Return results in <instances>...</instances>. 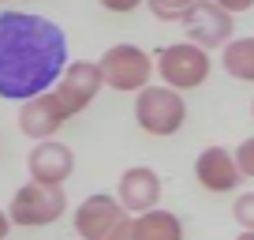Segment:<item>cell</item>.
<instances>
[{
	"instance_id": "cell-22",
	"label": "cell",
	"mask_w": 254,
	"mask_h": 240,
	"mask_svg": "<svg viewBox=\"0 0 254 240\" xmlns=\"http://www.w3.org/2000/svg\"><path fill=\"white\" fill-rule=\"evenodd\" d=\"M236 240H254V233H239V237Z\"/></svg>"
},
{
	"instance_id": "cell-2",
	"label": "cell",
	"mask_w": 254,
	"mask_h": 240,
	"mask_svg": "<svg viewBox=\"0 0 254 240\" xmlns=\"http://www.w3.org/2000/svg\"><path fill=\"white\" fill-rule=\"evenodd\" d=\"M153 72L165 79L168 90H194V87H202V83L209 79L213 60H209L206 49L190 45V41H176V45L157 49Z\"/></svg>"
},
{
	"instance_id": "cell-23",
	"label": "cell",
	"mask_w": 254,
	"mask_h": 240,
	"mask_svg": "<svg viewBox=\"0 0 254 240\" xmlns=\"http://www.w3.org/2000/svg\"><path fill=\"white\" fill-rule=\"evenodd\" d=\"M251 117H254V98H251Z\"/></svg>"
},
{
	"instance_id": "cell-1",
	"label": "cell",
	"mask_w": 254,
	"mask_h": 240,
	"mask_svg": "<svg viewBox=\"0 0 254 240\" xmlns=\"http://www.w3.org/2000/svg\"><path fill=\"white\" fill-rule=\"evenodd\" d=\"M67 68V38L45 15L0 11V98L30 102L56 87Z\"/></svg>"
},
{
	"instance_id": "cell-20",
	"label": "cell",
	"mask_w": 254,
	"mask_h": 240,
	"mask_svg": "<svg viewBox=\"0 0 254 240\" xmlns=\"http://www.w3.org/2000/svg\"><path fill=\"white\" fill-rule=\"evenodd\" d=\"M221 11H228V15H239V11H251L254 0H213Z\"/></svg>"
},
{
	"instance_id": "cell-11",
	"label": "cell",
	"mask_w": 254,
	"mask_h": 240,
	"mask_svg": "<svg viewBox=\"0 0 254 240\" xmlns=\"http://www.w3.org/2000/svg\"><path fill=\"white\" fill-rule=\"evenodd\" d=\"M64 124H67V113L60 109V102L53 98V90L23 102V109H19V131H23L26 139H34V143L56 139V131H60Z\"/></svg>"
},
{
	"instance_id": "cell-5",
	"label": "cell",
	"mask_w": 254,
	"mask_h": 240,
	"mask_svg": "<svg viewBox=\"0 0 254 240\" xmlns=\"http://www.w3.org/2000/svg\"><path fill=\"white\" fill-rule=\"evenodd\" d=\"M135 120L146 135H176L187 120V102H183L180 90L168 87H146L135 94Z\"/></svg>"
},
{
	"instance_id": "cell-7",
	"label": "cell",
	"mask_w": 254,
	"mask_h": 240,
	"mask_svg": "<svg viewBox=\"0 0 254 240\" xmlns=\"http://www.w3.org/2000/svg\"><path fill=\"white\" fill-rule=\"evenodd\" d=\"M180 23H183V30H187L190 45L206 49V53H209V49H224L232 41V15L221 11L213 0H198Z\"/></svg>"
},
{
	"instance_id": "cell-8",
	"label": "cell",
	"mask_w": 254,
	"mask_h": 240,
	"mask_svg": "<svg viewBox=\"0 0 254 240\" xmlns=\"http://www.w3.org/2000/svg\"><path fill=\"white\" fill-rule=\"evenodd\" d=\"M124 218H127V210L120 207L116 195L97 192V195H86V199L75 207V233H79L82 240H105Z\"/></svg>"
},
{
	"instance_id": "cell-13",
	"label": "cell",
	"mask_w": 254,
	"mask_h": 240,
	"mask_svg": "<svg viewBox=\"0 0 254 240\" xmlns=\"http://www.w3.org/2000/svg\"><path fill=\"white\" fill-rule=\"evenodd\" d=\"M135 218V240H183V222L172 210H146Z\"/></svg>"
},
{
	"instance_id": "cell-16",
	"label": "cell",
	"mask_w": 254,
	"mask_h": 240,
	"mask_svg": "<svg viewBox=\"0 0 254 240\" xmlns=\"http://www.w3.org/2000/svg\"><path fill=\"white\" fill-rule=\"evenodd\" d=\"M232 218L243 233H254V192L236 195V207H232Z\"/></svg>"
},
{
	"instance_id": "cell-21",
	"label": "cell",
	"mask_w": 254,
	"mask_h": 240,
	"mask_svg": "<svg viewBox=\"0 0 254 240\" xmlns=\"http://www.w3.org/2000/svg\"><path fill=\"white\" fill-rule=\"evenodd\" d=\"M11 233V222H8V210H0V240H8Z\"/></svg>"
},
{
	"instance_id": "cell-15",
	"label": "cell",
	"mask_w": 254,
	"mask_h": 240,
	"mask_svg": "<svg viewBox=\"0 0 254 240\" xmlns=\"http://www.w3.org/2000/svg\"><path fill=\"white\" fill-rule=\"evenodd\" d=\"M194 4H198V0H146V8H150L157 19H165V23L183 19L190 8H194Z\"/></svg>"
},
{
	"instance_id": "cell-18",
	"label": "cell",
	"mask_w": 254,
	"mask_h": 240,
	"mask_svg": "<svg viewBox=\"0 0 254 240\" xmlns=\"http://www.w3.org/2000/svg\"><path fill=\"white\" fill-rule=\"evenodd\" d=\"M105 240H135V218L127 214V218H124V222H120V225H116V229H112Z\"/></svg>"
},
{
	"instance_id": "cell-4",
	"label": "cell",
	"mask_w": 254,
	"mask_h": 240,
	"mask_svg": "<svg viewBox=\"0 0 254 240\" xmlns=\"http://www.w3.org/2000/svg\"><path fill=\"white\" fill-rule=\"evenodd\" d=\"M97 68H101L105 87L120 90V94H138V90L150 87L153 56L146 53V49H138V45L120 41V45H112V49H105V53H101Z\"/></svg>"
},
{
	"instance_id": "cell-19",
	"label": "cell",
	"mask_w": 254,
	"mask_h": 240,
	"mask_svg": "<svg viewBox=\"0 0 254 240\" xmlns=\"http://www.w3.org/2000/svg\"><path fill=\"white\" fill-rule=\"evenodd\" d=\"M105 11H116V15H127V11H135L142 0H97Z\"/></svg>"
},
{
	"instance_id": "cell-14",
	"label": "cell",
	"mask_w": 254,
	"mask_h": 240,
	"mask_svg": "<svg viewBox=\"0 0 254 240\" xmlns=\"http://www.w3.org/2000/svg\"><path fill=\"white\" fill-rule=\"evenodd\" d=\"M221 68L239 83H254V38H232L221 49Z\"/></svg>"
},
{
	"instance_id": "cell-12",
	"label": "cell",
	"mask_w": 254,
	"mask_h": 240,
	"mask_svg": "<svg viewBox=\"0 0 254 240\" xmlns=\"http://www.w3.org/2000/svg\"><path fill=\"white\" fill-rule=\"evenodd\" d=\"M194 180H198L206 192H236V184L243 180V173H239L236 165V154H228L224 146H206V150L194 158Z\"/></svg>"
},
{
	"instance_id": "cell-6",
	"label": "cell",
	"mask_w": 254,
	"mask_h": 240,
	"mask_svg": "<svg viewBox=\"0 0 254 240\" xmlns=\"http://www.w3.org/2000/svg\"><path fill=\"white\" fill-rule=\"evenodd\" d=\"M101 87H105V79H101L97 60H71V64L64 68V75L56 79L53 98L60 102V109L67 113V120H71L101 94Z\"/></svg>"
},
{
	"instance_id": "cell-17",
	"label": "cell",
	"mask_w": 254,
	"mask_h": 240,
	"mask_svg": "<svg viewBox=\"0 0 254 240\" xmlns=\"http://www.w3.org/2000/svg\"><path fill=\"white\" fill-rule=\"evenodd\" d=\"M236 165H239V173H243V180H247V176L254 180V135L239 143V150H236Z\"/></svg>"
},
{
	"instance_id": "cell-9",
	"label": "cell",
	"mask_w": 254,
	"mask_h": 240,
	"mask_svg": "<svg viewBox=\"0 0 254 240\" xmlns=\"http://www.w3.org/2000/svg\"><path fill=\"white\" fill-rule=\"evenodd\" d=\"M26 169H30L34 184H49V188H64V180L75 173V154L67 143L60 139H45L30 150L26 158Z\"/></svg>"
},
{
	"instance_id": "cell-3",
	"label": "cell",
	"mask_w": 254,
	"mask_h": 240,
	"mask_svg": "<svg viewBox=\"0 0 254 240\" xmlns=\"http://www.w3.org/2000/svg\"><path fill=\"white\" fill-rule=\"evenodd\" d=\"M67 192L64 188H49V184H23L8 203V222L23 225V229H41V225H53L67 214Z\"/></svg>"
},
{
	"instance_id": "cell-10",
	"label": "cell",
	"mask_w": 254,
	"mask_h": 240,
	"mask_svg": "<svg viewBox=\"0 0 254 240\" xmlns=\"http://www.w3.org/2000/svg\"><path fill=\"white\" fill-rule=\"evenodd\" d=\"M116 199L127 214H146V210H157L161 203V176L150 165H131L124 169L116 184Z\"/></svg>"
}]
</instances>
